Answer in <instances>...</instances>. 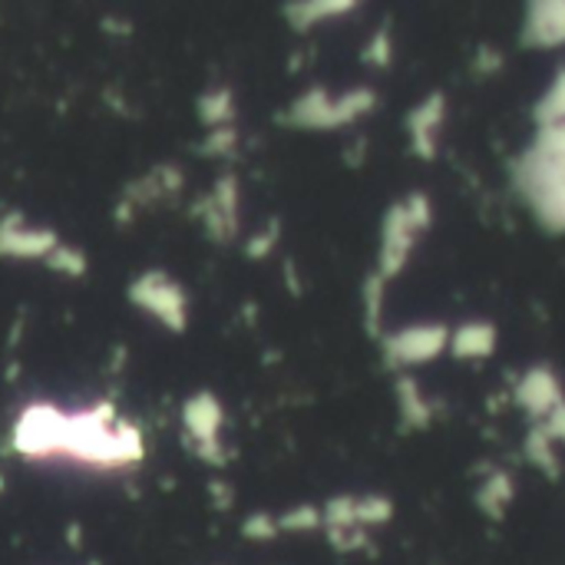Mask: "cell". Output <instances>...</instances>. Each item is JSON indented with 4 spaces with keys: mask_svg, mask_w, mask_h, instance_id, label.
I'll list each match as a JSON object with an SVG mask.
<instances>
[{
    "mask_svg": "<svg viewBox=\"0 0 565 565\" xmlns=\"http://www.w3.org/2000/svg\"><path fill=\"white\" fill-rule=\"evenodd\" d=\"M391 358L401 364H420L437 358L447 348V328H414V331H401L397 338L387 341Z\"/></svg>",
    "mask_w": 565,
    "mask_h": 565,
    "instance_id": "6da1fadb",
    "label": "cell"
},
{
    "mask_svg": "<svg viewBox=\"0 0 565 565\" xmlns=\"http://www.w3.org/2000/svg\"><path fill=\"white\" fill-rule=\"evenodd\" d=\"M516 397H520V404H523L526 411H533V414H553V411L563 407L559 381H556L550 371H543V367H536L533 374L523 377V384L516 387Z\"/></svg>",
    "mask_w": 565,
    "mask_h": 565,
    "instance_id": "7a4b0ae2",
    "label": "cell"
},
{
    "mask_svg": "<svg viewBox=\"0 0 565 565\" xmlns=\"http://www.w3.org/2000/svg\"><path fill=\"white\" fill-rule=\"evenodd\" d=\"M526 36L536 46H556L565 40V3H536L526 20Z\"/></svg>",
    "mask_w": 565,
    "mask_h": 565,
    "instance_id": "3957f363",
    "label": "cell"
},
{
    "mask_svg": "<svg viewBox=\"0 0 565 565\" xmlns=\"http://www.w3.org/2000/svg\"><path fill=\"white\" fill-rule=\"evenodd\" d=\"M440 109H444V99L440 96H430L411 119V132L417 139V149L424 156H430V142H434V129L440 126Z\"/></svg>",
    "mask_w": 565,
    "mask_h": 565,
    "instance_id": "277c9868",
    "label": "cell"
},
{
    "mask_svg": "<svg viewBox=\"0 0 565 565\" xmlns=\"http://www.w3.org/2000/svg\"><path fill=\"white\" fill-rule=\"evenodd\" d=\"M454 351L463 354V358H483L493 351V328L487 324H470V328H460L457 338H454Z\"/></svg>",
    "mask_w": 565,
    "mask_h": 565,
    "instance_id": "5b68a950",
    "label": "cell"
},
{
    "mask_svg": "<svg viewBox=\"0 0 565 565\" xmlns=\"http://www.w3.org/2000/svg\"><path fill=\"white\" fill-rule=\"evenodd\" d=\"M510 500H513V487H510L507 477H493V480L483 487V493H480V507H483V513L493 516V520L503 516V510L510 507Z\"/></svg>",
    "mask_w": 565,
    "mask_h": 565,
    "instance_id": "8992f818",
    "label": "cell"
},
{
    "mask_svg": "<svg viewBox=\"0 0 565 565\" xmlns=\"http://www.w3.org/2000/svg\"><path fill=\"white\" fill-rule=\"evenodd\" d=\"M540 122L543 126H556L565 122V70L556 76V83L550 86V93L540 103Z\"/></svg>",
    "mask_w": 565,
    "mask_h": 565,
    "instance_id": "52a82bcc",
    "label": "cell"
}]
</instances>
